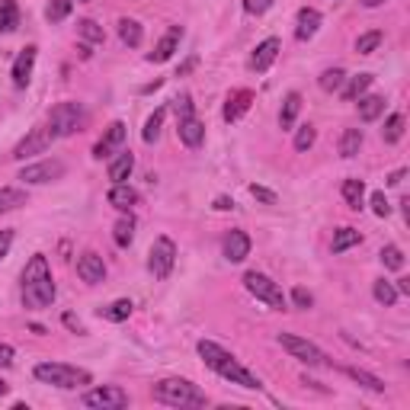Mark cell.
I'll return each mask as SVG.
<instances>
[{
  "instance_id": "6da1fadb",
  "label": "cell",
  "mask_w": 410,
  "mask_h": 410,
  "mask_svg": "<svg viewBox=\"0 0 410 410\" xmlns=\"http://www.w3.org/2000/svg\"><path fill=\"white\" fill-rule=\"evenodd\" d=\"M199 356L205 359V365L212 369V372H218L222 378H228L231 385H241V388H247V391H260L263 385L260 378L250 372V369H244L237 359H234L228 349H222L218 343H212V340H199Z\"/></svg>"
},
{
  "instance_id": "7a4b0ae2",
  "label": "cell",
  "mask_w": 410,
  "mask_h": 410,
  "mask_svg": "<svg viewBox=\"0 0 410 410\" xmlns=\"http://www.w3.org/2000/svg\"><path fill=\"white\" fill-rule=\"evenodd\" d=\"M55 301V282H52V270L42 253H36L23 270V305L26 308H52Z\"/></svg>"
},
{
  "instance_id": "3957f363",
  "label": "cell",
  "mask_w": 410,
  "mask_h": 410,
  "mask_svg": "<svg viewBox=\"0 0 410 410\" xmlns=\"http://www.w3.org/2000/svg\"><path fill=\"white\" fill-rule=\"evenodd\" d=\"M154 401L158 404H167V407H205L208 398L205 391H199L193 382L186 378H164V382L154 385Z\"/></svg>"
},
{
  "instance_id": "277c9868",
  "label": "cell",
  "mask_w": 410,
  "mask_h": 410,
  "mask_svg": "<svg viewBox=\"0 0 410 410\" xmlns=\"http://www.w3.org/2000/svg\"><path fill=\"white\" fill-rule=\"evenodd\" d=\"M87 122V112L80 102L74 100H67V102H58L55 109L48 112V122H45V129L48 135H52V141L58 138H67V135H74L80 125Z\"/></svg>"
},
{
  "instance_id": "5b68a950",
  "label": "cell",
  "mask_w": 410,
  "mask_h": 410,
  "mask_svg": "<svg viewBox=\"0 0 410 410\" xmlns=\"http://www.w3.org/2000/svg\"><path fill=\"white\" fill-rule=\"evenodd\" d=\"M36 378L45 385H55V388H65V391L80 388V385H90V372L74 369V365H65V363H39Z\"/></svg>"
},
{
  "instance_id": "8992f818",
  "label": "cell",
  "mask_w": 410,
  "mask_h": 410,
  "mask_svg": "<svg viewBox=\"0 0 410 410\" xmlns=\"http://www.w3.org/2000/svg\"><path fill=\"white\" fill-rule=\"evenodd\" d=\"M244 285H247V292H250L253 299L263 301V305H270L272 311H285V295H282V289L270 279V276H263V272H247V276H244Z\"/></svg>"
},
{
  "instance_id": "52a82bcc",
  "label": "cell",
  "mask_w": 410,
  "mask_h": 410,
  "mask_svg": "<svg viewBox=\"0 0 410 410\" xmlns=\"http://www.w3.org/2000/svg\"><path fill=\"white\" fill-rule=\"evenodd\" d=\"M279 346L305 365H327L324 349H317L311 340H305V336H299V334H279Z\"/></svg>"
},
{
  "instance_id": "ba28073f",
  "label": "cell",
  "mask_w": 410,
  "mask_h": 410,
  "mask_svg": "<svg viewBox=\"0 0 410 410\" xmlns=\"http://www.w3.org/2000/svg\"><path fill=\"white\" fill-rule=\"evenodd\" d=\"M173 263H177V244L170 237H158L151 244V253H148V270L154 272V279H167Z\"/></svg>"
},
{
  "instance_id": "9c48e42d",
  "label": "cell",
  "mask_w": 410,
  "mask_h": 410,
  "mask_svg": "<svg viewBox=\"0 0 410 410\" xmlns=\"http://www.w3.org/2000/svg\"><path fill=\"white\" fill-rule=\"evenodd\" d=\"M84 404L94 410H122L129 407V394L122 391L119 385H100V388L84 394Z\"/></svg>"
},
{
  "instance_id": "30bf717a",
  "label": "cell",
  "mask_w": 410,
  "mask_h": 410,
  "mask_svg": "<svg viewBox=\"0 0 410 410\" xmlns=\"http://www.w3.org/2000/svg\"><path fill=\"white\" fill-rule=\"evenodd\" d=\"M65 177V164L61 160H39V164H29V167L19 170V180L23 183H32V186H39V183H52V180H61Z\"/></svg>"
},
{
  "instance_id": "8fae6325",
  "label": "cell",
  "mask_w": 410,
  "mask_h": 410,
  "mask_svg": "<svg viewBox=\"0 0 410 410\" xmlns=\"http://www.w3.org/2000/svg\"><path fill=\"white\" fill-rule=\"evenodd\" d=\"M48 148H52V135H48L45 125H39V129H32L26 138L17 144L13 158H17V160H26V158H32V154H42V151H48Z\"/></svg>"
},
{
  "instance_id": "7c38bea8",
  "label": "cell",
  "mask_w": 410,
  "mask_h": 410,
  "mask_svg": "<svg viewBox=\"0 0 410 410\" xmlns=\"http://www.w3.org/2000/svg\"><path fill=\"white\" fill-rule=\"evenodd\" d=\"M77 276L87 282V285H100L102 279H106V263H102L100 253L87 250L77 257Z\"/></svg>"
},
{
  "instance_id": "4fadbf2b",
  "label": "cell",
  "mask_w": 410,
  "mask_h": 410,
  "mask_svg": "<svg viewBox=\"0 0 410 410\" xmlns=\"http://www.w3.org/2000/svg\"><path fill=\"white\" fill-rule=\"evenodd\" d=\"M222 250H224V260L231 263H244L250 257V237L244 231H228L222 241Z\"/></svg>"
},
{
  "instance_id": "5bb4252c",
  "label": "cell",
  "mask_w": 410,
  "mask_h": 410,
  "mask_svg": "<svg viewBox=\"0 0 410 410\" xmlns=\"http://www.w3.org/2000/svg\"><path fill=\"white\" fill-rule=\"evenodd\" d=\"M36 45H26L23 52L17 55V61H13V87H29V80H32V67H36Z\"/></svg>"
},
{
  "instance_id": "9a60e30c",
  "label": "cell",
  "mask_w": 410,
  "mask_h": 410,
  "mask_svg": "<svg viewBox=\"0 0 410 410\" xmlns=\"http://www.w3.org/2000/svg\"><path fill=\"white\" fill-rule=\"evenodd\" d=\"M180 39H183V29H180V26H170L167 32H164V39L158 42V48H154V52L148 55L151 65H164V61H170V58H173V52L180 48Z\"/></svg>"
},
{
  "instance_id": "2e32d148",
  "label": "cell",
  "mask_w": 410,
  "mask_h": 410,
  "mask_svg": "<svg viewBox=\"0 0 410 410\" xmlns=\"http://www.w3.org/2000/svg\"><path fill=\"white\" fill-rule=\"evenodd\" d=\"M122 141H125V122H112L109 129H106V135H102L100 141H96V148H94V158L102 160V158H109L116 148H122Z\"/></svg>"
},
{
  "instance_id": "e0dca14e",
  "label": "cell",
  "mask_w": 410,
  "mask_h": 410,
  "mask_svg": "<svg viewBox=\"0 0 410 410\" xmlns=\"http://www.w3.org/2000/svg\"><path fill=\"white\" fill-rule=\"evenodd\" d=\"M279 48H282L279 39H266V42H260V45H257V52L250 55V67L257 71V74L270 71V65L279 58Z\"/></svg>"
},
{
  "instance_id": "ac0fdd59",
  "label": "cell",
  "mask_w": 410,
  "mask_h": 410,
  "mask_svg": "<svg viewBox=\"0 0 410 410\" xmlns=\"http://www.w3.org/2000/svg\"><path fill=\"white\" fill-rule=\"evenodd\" d=\"M177 131H180V141L186 144V148H202L205 141V125L196 119V116H186V119L177 122Z\"/></svg>"
},
{
  "instance_id": "d6986e66",
  "label": "cell",
  "mask_w": 410,
  "mask_h": 410,
  "mask_svg": "<svg viewBox=\"0 0 410 410\" xmlns=\"http://www.w3.org/2000/svg\"><path fill=\"white\" fill-rule=\"evenodd\" d=\"M317 29H321V13H317L314 7H301L299 10V26H295V39L308 42Z\"/></svg>"
},
{
  "instance_id": "ffe728a7",
  "label": "cell",
  "mask_w": 410,
  "mask_h": 410,
  "mask_svg": "<svg viewBox=\"0 0 410 410\" xmlns=\"http://www.w3.org/2000/svg\"><path fill=\"white\" fill-rule=\"evenodd\" d=\"M250 100H253L250 90H237V94L228 96V102H224V122H237V119H241L244 112L250 109Z\"/></svg>"
},
{
  "instance_id": "44dd1931",
  "label": "cell",
  "mask_w": 410,
  "mask_h": 410,
  "mask_svg": "<svg viewBox=\"0 0 410 410\" xmlns=\"http://www.w3.org/2000/svg\"><path fill=\"white\" fill-rule=\"evenodd\" d=\"M109 205L112 208H119V212H129L131 205L138 202V193L129 186V183H112V189H109Z\"/></svg>"
},
{
  "instance_id": "7402d4cb",
  "label": "cell",
  "mask_w": 410,
  "mask_h": 410,
  "mask_svg": "<svg viewBox=\"0 0 410 410\" xmlns=\"http://www.w3.org/2000/svg\"><path fill=\"white\" fill-rule=\"evenodd\" d=\"M131 170H135V158H131V151H119V158L109 164V180L112 183H125L131 177Z\"/></svg>"
},
{
  "instance_id": "603a6c76",
  "label": "cell",
  "mask_w": 410,
  "mask_h": 410,
  "mask_svg": "<svg viewBox=\"0 0 410 410\" xmlns=\"http://www.w3.org/2000/svg\"><path fill=\"white\" fill-rule=\"evenodd\" d=\"M382 112H385V96H375V94L359 96V119L363 122H375Z\"/></svg>"
},
{
  "instance_id": "cb8c5ba5",
  "label": "cell",
  "mask_w": 410,
  "mask_h": 410,
  "mask_svg": "<svg viewBox=\"0 0 410 410\" xmlns=\"http://www.w3.org/2000/svg\"><path fill=\"white\" fill-rule=\"evenodd\" d=\"M119 39H122V45L138 48V45H141V39H144V32H141V23H138V19H119Z\"/></svg>"
},
{
  "instance_id": "d4e9b609",
  "label": "cell",
  "mask_w": 410,
  "mask_h": 410,
  "mask_svg": "<svg viewBox=\"0 0 410 410\" xmlns=\"http://www.w3.org/2000/svg\"><path fill=\"white\" fill-rule=\"evenodd\" d=\"M359 241H363V234L356 231V228H336V231H334V241H330V250H334V253H343V250H349V247H356Z\"/></svg>"
},
{
  "instance_id": "484cf974",
  "label": "cell",
  "mask_w": 410,
  "mask_h": 410,
  "mask_svg": "<svg viewBox=\"0 0 410 410\" xmlns=\"http://www.w3.org/2000/svg\"><path fill=\"white\" fill-rule=\"evenodd\" d=\"M359 148H363V129H346L340 135V158H346V160L356 158Z\"/></svg>"
},
{
  "instance_id": "4316f807",
  "label": "cell",
  "mask_w": 410,
  "mask_h": 410,
  "mask_svg": "<svg viewBox=\"0 0 410 410\" xmlns=\"http://www.w3.org/2000/svg\"><path fill=\"white\" fill-rule=\"evenodd\" d=\"M299 112H301V94H289L285 100H282V112H279L282 129H292L295 119H299Z\"/></svg>"
},
{
  "instance_id": "83f0119b",
  "label": "cell",
  "mask_w": 410,
  "mask_h": 410,
  "mask_svg": "<svg viewBox=\"0 0 410 410\" xmlns=\"http://www.w3.org/2000/svg\"><path fill=\"white\" fill-rule=\"evenodd\" d=\"M317 84H321L324 94H336V90H343V84H346V71L343 67H327L324 74L317 77Z\"/></svg>"
},
{
  "instance_id": "f1b7e54d",
  "label": "cell",
  "mask_w": 410,
  "mask_h": 410,
  "mask_svg": "<svg viewBox=\"0 0 410 410\" xmlns=\"http://www.w3.org/2000/svg\"><path fill=\"white\" fill-rule=\"evenodd\" d=\"M131 301L129 299H119V301H112V305L100 308V317H106V321H112V324H122V321H129L131 314Z\"/></svg>"
},
{
  "instance_id": "f546056e",
  "label": "cell",
  "mask_w": 410,
  "mask_h": 410,
  "mask_svg": "<svg viewBox=\"0 0 410 410\" xmlns=\"http://www.w3.org/2000/svg\"><path fill=\"white\" fill-rule=\"evenodd\" d=\"M112 241H116V247H129L131 241H135V218H119L116 222V228H112Z\"/></svg>"
},
{
  "instance_id": "4dcf8cb0",
  "label": "cell",
  "mask_w": 410,
  "mask_h": 410,
  "mask_svg": "<svg viewBox=\"0 0 410 410\" xmlns=\"http://www.w3.org/2000/svg\"><path fill=\"white\" fill-rule=\"evenodd\" d=\"M343 199L349 208H363V199H365V183L363 180H346L343 183Z\"/></svg>"
},
{
  "instance_id": "1f68e13d",
  "label": "cell",
  "mask_w": 410,
  "mask_h": 410,
  "mask_svg": "<svg viewBox=\"0 0 410 410\" xmlns=\"http://www.w3.org/2000/svg\"><path fill=\"white\" fill-rule=\"evenodd\" d=\"M19 26V10L13 0H0V32H13Z\"/></svg>"
},
{
  "instance_id": "d6a6232c",
  "label": "cell",
  "mask_w": 410,
  "mask_h": 410,
  "mask_svg": "<svg viewBox=\"0 0 410 410\" xmlns=\"http://www.w3.org/2000/svg\"><path fill=\"white\" fill-rule=\"evenodd\" d=\"M382 138L388 141V144L404 138V116L401 112H391V116H388V122H385V129H382Z\"/></svg>"
},
{
  "instance_id": "836d02e7",
  "label": "cell",
  "mask_w": 410,
  "mask_h": 410,
  "mask_svg": "<svg viewBox=\"0 0 410 410\" xmlns=\"http://www.w3.org/2000/svg\"><path fill=\"white\" fill-rule=\"evenodd\" d=\"M372 80L375 77L372 74H356V77H349V87L343 90V100H359V96L372 87Z\"/></svg>"
},
{
  "instance_id": "e575fe53",
  "label": "cell",
  "mask_w": 410,
  "mask_h": 410,
  "mask_svg": "<svg viewBox=\"0 0 410 410\" xmlns=\"http://www.w3.org/2000/svg\"><path fill=\"white\" fill-rule=\"evenodd\" d=\"M164 116H167V109L160 106V109H154V116H151L148 122H144V131H141V138L148 141V144H154L160 135V125H164Z\"/></svg>"
},
{
  "instance_id": "d590c367",
  "label": "cell",
  "mask_w": 410,
  "mask_h": 410,
  "mask_svg": "<svg viewBox=\"0 0 410 410\" xmlns=\"http://www.w3.org/2000/svg\"><path fill=\"white\" fill-rule=\"evenodd\" d=\"M346 375H349L353 382H359V385H363V388H369V391H375V394H382V391H385V382H382V378H375V375L363 372V369H346Z\"/></svg>"
},
{
  "instance_id": "8d00e7d4",
  "label": "cell",
  "mask_w": 410,
  "mask_h": 410,
  "mask_svg": "<svg viewBox=\"0 0 410 410\" xmlns=\"http://www.w3.org/2000/svg\"><path fill=\"white\" fill-rule=\"evenodd\" d=\"M19 205H26V193L23 189H0V215L13 212Z\"/></svg>"
},
{
  "instance_id": "74e56055",
  "label": "cell",
  "mask_w": 410,
  "mask_h": 410,
  "mask_svg": "<svg viewBox=\"0 0 410 410\" xmlns=\"http://www.w3.org/2000/svg\"><path fill=\"white\" fill-rule=\"evenodd\" d=\"M372 292H375V301H378V305H385V308H391L394 301H398V289H394L388 279H378Z\"/></svg>"
},
{
  "instance_id": "f35d334b",
  "label": "cell",
  "mask_w": 410,
  "mask_h": 410,
  "mask_svg": "<svg viewBox=\"0 0 410 410\" xmlns=\"http://www.w3.org/2000/svg\"><path fill=\"white\" fill-rule=\"evenodd\" d=\"M382 32H378V29H372V32H365V36H359L356 39V52H359V55H372L375 48L382 45Z\"/></svg>"
},
{
  "instance_id": "ab89813d",
  "label": "cell",
  "mask_w": 410,
  "mask_h": 410,
  "mask_svg": "<svg viewBox=\"0 0 410 410\" xmlns=\"http://www.w3.org/2000/svg\"><path fill=\"white\" fill-rule=\"evenodd\" d=\"M71 7H74V0H48V10H45L48 23H61L71 13Z\"/></svg>"
},
{
  "instance_id": "60d3db41",
  "label": "cell",
  "mask_w": 410,
  "mask_h": 410,
  "mask_svg": "<svg viewBox=\"0 0 410 410\" xmlns=\"http://www.w3.org/2000/svg\"><path fill=\"white\" fill-rule=\"evenodd\" d=\"M77 32H80V39H87V42H102V39H106L102 26L94 23V19H80V23H77Z\"/></svg>"
},
{
  "instance_id": "b9f144b4",
  "label": "cell",
  "mask_w": 410,
  "mask_h": 410,
  "mask_svg": "<svg viewBox=\"0 0 410 410\" xmlns=\"http://www.w3.org/2000/svg\"><path fill=\"white\" fill-rule=\"evenodd\" d=\"M382 263L388 266V270H401L404 266V253H401V247H394V244H388V247H382Z\"/></svg>"
},
{
  "instance_id": "7bdbcfd3",
  "label": "cell",
  "mask_w": 410,
  "mask_h": 410,
  "mask_svg": "<svg viewBox=\"0 0 410 410\" xmlns=\"http://www.w3.org/2000/svg\"><path fill=\"white\" fill-rule=\"evenodd\" d=\"M314 138H317V131H314V125H301L299 129V135H295V151H311L314 148Z\"/></svg>"
},
{
  "instance_id": "ee69618b",
  "label": "cell",
  "mask_w": 410,
  "mask_h": 410,
  "mask_svg": "<svg viewBox=\"0 0 410 410\" xmlns=\"http://www.w3.org/2000/svg\"><path fill=\"white\" fill-rule=\"evenodd\" d=\"M173 109H177V122L186 119V116H196V112H193V96L189 94L177 96V100H173Z\"/></svg>"
},
{
  "instance_id": "f6af8a7d",
  "label": "cell",
  "mask_w": 410,
  "mask_h": 410,
  "mask_svg": "<svg viewBox=\"0 0 410 410\" xmlns=\"http://www.w3.org/2000/svg\"><path fill=\"white\" fill-rule=\"evenodd\" d=\"M272 3H276V0H244V10H247L250 17H263Z\"/></svg>"
},
{
  "instance_id": "bcb514c9",
  "label": "cell",
  "mask_w": 410,
  "mask_h": 410,
  "mask_svg": "<svg viewBox=\"0 0 410 410\" xmlns=\"http://www.w3.org/2000/svg\"><path fill=\"white\" fill-rule=\"evenodd\" d=\"M372 212L378 215V218H388V215H391V205H388L385 193H372Z\"/></svg>"
},
{
  "instance_id": "7dc6e473",
  "label": "cell",
  "mask_w": 410,
  "mask_h": 410,
  "mask_svg": "<svg viewBox=\"0 0 410 410\" xmlns=\"http://www.w3.org/2000/svg\"><path fill=\"white\" fill-rule=\"evenodd\" d=\"M292 301H295V308H301V311H308V308L314 305V295H311V292H308V289H301V285H299V289L292 292Z\"/></svg>"
},
{
  "instance_id": "c3c4849f",
  "label": "cell",
  "mask_w": 410,
  "mask_h": 410,
  "mask_svg": "<svg viewBox=\"0 0 410 410\" xmlns=\"http://www.w3.org/2000/svg\"><path fill=\"white\" fill-rule=\"evenodd\" d=\"M250 196L257 199V202H266V205L279 202V199H276V193H270V189H263V186H250Z\"/></svg>"
},
{
  "instance_id": "681fc988",
  "label": "cell",
  "mask_w": 410,
  "mask_h": 410,
  "mask_svg": "<svg viewBox=\"0 0 410 410\" xmlns=\"http://www.w3.org/2000/svg\"><path fill=\"white\" fill-rule=\"evenodd\" d=\"M10 244H13V231H7V228H0V260L10 253Z\"/></svg>"
},
{
  "instance_id": "f907efd6",
  "label": "cell",
  "mask_w": 410,
  "mask_h": 410,
  "mask_svg": "<svg viewBox=\"0 0 410 410\" xmlns=\"http://www.w3.org/2000/svg\"><path fill=\"white\" fill-rule=\"evenodd\" d=\"M13 365V346L0 343V369H10Z\"/></svg>"
},
{
  "instance_id": "816d5d0a",
  "label": "cell",
  "mask_w": 410,
  "mask_h": 410,
  "mask_svg": "<svg viewBox=\"0 0 410 410\" xmlns=\"http://www.w3.org/2000/svg\"><path fill=\"white\" fill-rule=\"evenodd\" d=\"M65 324L71 327V330H74V334H84V324H80V321H77L74 314H65Z\"/></svg>"
},
{
  "instance_id": "f5cc1de1",
  "label": "cell",
  "mask_w": 410,
  "mask_h": 410,
  "mask_svg": "<svg viewBox=\"0 0 410 410\" xmlns=\"http://www.w3.org/2000/svg\"><path fill=\"white\" fill-rule=\"evenodd\" d=\"M215 208H218V212H228V208H234V199L218 196V199H215Z\"/></svg>"
},
{
  "instance_id": "db71d44e",
  "label": "cell",
  "mask_w": 410,
  "mask_h": 410,
  "mask_svg": "<svg viewBox=\"0 0 410 410\" xmlns=\"http://www.w3.org/2000/svg\"><path fill=\"white\" fill-rule=\"evenodd\" d=\"M404 177H407V170H394L391 177H388V186H401Z\"/></svg>"
},
{
  "instance_id": "11a10c76",
  "label": "cell",
  "mask_w": 410,
  "mask_h": 410,
  "mask_svg": "<svg viewBox=\"0 0 410 410\" xmlns=\"http://www.w3.org/2000/svg\"><path fill=\"white\" fill-rule=\"evenodd\" d=\"M394 289H398V295H410V279H398Z\"/></svg>"
},
{
  "instance_id": "9f6ffc18",
  "label": "cell",
  "mask_w": 410,
  "mask_h": 410,
  "mask_svg": "<svg viewBox=\"0 0 410 410\" xmlns=\"http://www.w3.org/2000/svg\"><path fill=\"white\" fill-rule=\"evenodd\" d=\"M382 3H385V0H363V7H369V10H372V7H382Z\"/></svg>"
},
{
  "instance_id": "6f0895ef",
  "label": "cell",
  "mask_w": 410,
  "mask_h": 410,
  "mask_svg": "<svg viewBox=\"0 0 410 410\" xmlns=\"http://www.w3.org/2000/svg\"><path fill=\"white\" fill-rule=\"evenodd\" d=\"M7 388H10V385L3 382V378H0V398H3V394H7Z\"/></svg>"
},
{
  "instance_id": "680465c9",
  "label": "cell",
  "mask_w": 410,
  "mask_h": 410,
  "mask_svg": "<svg viewBox=\"0 0 410 410\" xmlns=\"http://www.w3.org/2000/svg\"><path fill=\"white\" fill-rule=\"evenodd\" d=\"M77 3H90V0H77Z\"/></svg>"
}]
</instances>
